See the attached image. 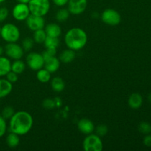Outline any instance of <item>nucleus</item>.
I'll list each match as a JSON object with an SVG mask.
<instances>
[{
    "instance_id": "31",
    "label": "nucleus",
    "mask_w": 151,
    "mask_h": 151,
    "mask_svg": "<svg viewBox=\"0 0 151 151\" xmlns=\"http://www.w3.org/2000/svg\"><path fill=\"white\" fill-rule=\"evenodd\" d=\"M42 106L43 107L46 109H52L56 106L55 100H52V99L50 98L45 99V100L43 101Z\"/></svg>"
},
{
    "instance_id": "11",
    "label": "nucleus",
    "mask_w": 151,
    "mask_h": 151,
    "mask_svg": "<svg viewBox=\"0 0 151 151\" xmlns=\"http://www.w3.org/2000/svg\"><path fill=\"white\" fill-rule=\"evenodd\" d=\"M26 24L30 30L34 32L38 29H44L45 19L44 16H38L30 14L26 19Z\"/></svg>"
},
{
    "instance_id": "33",
    "label": "nucleus",
    "mask_w": 151,
    "mask_h": 151,
    "mask_svg": "<svg viewBox=\"0 0 151 151\" xmlns=\"http://www.w3.org/2000/svg\"><path fill=\"white\" fill-rule=\"evenodd\" d=\"M18 75L16 73L13 72V71H10L6 75V79L10 82L11 83H16V81H18Z\"/></svg>"
},
{
    "instance_id": "6",
    "label": "nucleus",
    "mask_w": 151,
    "mask_h": 151,
    "mask_svg": "<svg viewBox=\"0 0 151 151\" xmlns=\"http://www.w3.org/2000/svg\"><path fill=\"white\" fill-rule=\"evenodd\" d=\"M121 15L114 9H106L101 14V20L106 24L116 26L121 22Z\"/></svg>"
},
{
    "instance_id": "27",
    "label": "nucleus",
    "mask_w": 151,
    "mask_h": 151,
    "mask_svg": "<svg viewBox=\"0 0 151 151\" xmlns=\"http://www.w3.org/2000/svg\"><path fill=\"white\" fill-rule=\"evenodd\" d=\"M138 130L142 134L147 135L151 133V125L147 122H142L139 125Z\"/></svg>"
},
{
    "instance_id": "26",
    "label": "nucleus",
    "mask_w": 151,
    "mask_h": 151,
    "mask_svg": "<svg viewBox=\"0 0 151 151\" xmlns=\"http://www.w3.org/2000/svg\"><path fill=\"white\" fill-rule=\"evenodd\" d=\"M34 41L32 38L29 37H27V38H24L22 43V47L23 48L24 51L29 52L34 47Z\"/></svg>"
},
{
    "instance_id": "17",
    "label": "nucleus",
    "mask_w": 151,
    "mask_h": 151,
    "mask_svg": "<svg viewBox=\"0 0 151 151\" xmlns=\"http://www.w3.org/2000/svg\"><path fill=\"white\" fill-rule=\"evenodd\" d=\"M75 57H76L75 51L68 48L62 51L59 55V60L63 63H69L75 60Z\"/></svg>"
},
{
    "instance_id": "12",
    "label": "nucleus",
    "mask_w": 151,
    "mask_h": 151,
    "mask_svg": "<svg viewBox=\"0 0 151 151\" xmlns=\"http://www.w3.org/2000/svg\"><path fill=\"white\" fill-rule=\"evenodd\" d=\"M78 128L82 134L88 135L94 132L95 126L91 120L86 118H83L78 121Z\"/></svg>"
},
{
    "instance_id": "37",
    "label": "nucleus",
    "mask_w": 151,
    "mask_h": 151,
    "mask_svg": "<svg viewBox=\"0 0 151 151\" xmlns=\"http://www.w3.org/2000/svg\"><path fill=\"white\" fill-rule=\"evenodd\" d=\"M4 47H2L1 45H0V56L2 55L3 53H4Z\"/></svg>"
},
{
    "instance_id": "5",
    "label": "nucleus",
    "mask_w": 151,
    "mask_h": 151,
    "mask_svg": "<svg viewBox=\"0 0 151 151\" xmlns=\"http://www.w3.org/2000/svg\"><path fill=\"white\" fill-rule=\"evenodd\" d=\"M83 148L85 151H102L103 141L97 134H88L83 142Z\"/></svg>"
},
{
    "instance_id": "32",
    "label": "nucleus",
    "mask_w": 151,
    "mask_h": 151,
    "mask_svg": "<svg viewBox=\"0 0 151 151\" xmlns=\"http://www.w3.org/2000/svg\"><path fill=\"white\" fill-rule=\"evenodd\" d=\"M9 15L8 9L5 7H0V23L4 22Z\"/></svg>"
},
{
    "instance_id": "13",
    "label": "nucleus",
    "mask_w": 151,
    "mask_h": 151,
    "mask_svg": "<svg viewBox=\"0 0 151 151\" xmlns=\"http://www.w3.org/2000/svg\"><path fill=\"white\" fill-rule=\"evenodd\" d=\"M60 60L56 56H51V57L44 59V68H45L47 70H48L51 73L57 72L60 67Z\"/></svg>"
},
{
    "instance_id": "28",
    "label": "nucleus",
    "mask_w": 151,
    "mask_h": 151,
    "mask_svg": "<svg viewBox=\"0 0 151 151\" xmlns=\"http://www.w3.org/2000/svg\"><path fill=\"white\" fill-rule=\"evenodd\" d=\"M15 114V111L11 106H6L1 111V116L5 119H10Z\"/></svg>"
},
{
    "instance_id": "3",
    "label": "nucleus",
    "mask_w": 151,
    "mask_h": 151,
    "mask_svg": "<svg viewBox=\"0 0 151 151\" xmlns=\"http://www.w3.org/2000/svg\"><path fill=\"white\" fill-rule=\"evenodd\" d=\"M20 30L14 24H5L1 27L0 37L7 43L17 42L20 38Z\"/></svg>"
},
{
    "instance_id": "40",
    "label": "nucleus",
    "mask_w": 151,
    "mask_h": 151,
    "mask_svg": "<svg viewBox=\"0 0 151 151\" xmlns=\"http://www.w3.org/2000/svg\"><path fill=\"white\" fill-rule=\"evenodd\" d=\"M0 35H1V26H0Z\"/></svg>"
},
{
    "instance_id": "24",
    "label": "nucleus",
    "mask_w": 151,
    "mask_h": 151,
    "mask_svg": "<svg viewBox=\"0 0 151 151\" xmlns=\"http://www.w3.org/2000/svg\"><path fill=\"white\" fill-rule=\"evenodd\" d=\"M70 16L69 10L66 8H60L55 13V19L59 22H64Z\"/></svg>"
},
{
    "instance_id": "15",
    "label": "nucleus",
    "mask_w": 151,
    "mask_h": 151,
    "mask_svg": "<svg viewBox=\"0 0 151 151\" xmlns=\"http://www.w3.org/2000/svg\"><path fill=\"white\" fill-rule=\"evenodd\" d=\"M13 90V83L7 79H0V99L4 98L11 93Z\"/></svg>"
},
{
    "instance_id": "25",
    "label": "nucleus",
    "mask_w": 151,
    "mask_h": 151,
    "mask_svg": "<svg viewBox=\"0 0 151 151\" xmlns=\"http://www.w3.org/2000/svg\"><path fill=\"white\" fill-rule=\"evenodd\" d=\"M44 47L46 48H55L57 49L60 44V41L58 38H54V37L47 36L45 41L44 42Z\"/></svg>"
},
{
    "instance_id": "2",
    "label": "nucleus",
    "mask_w": 151,
    "mask_h": 151,
    "mask_svg": "<svg viewBox=\"0 0 151 151\" xmlns=\"http://www.w3.org/2000/svg\"><path fill=\"white\" fill-rule=\"evenodd\" d=\"M64 41L67 48L74 51L81 50L86 45L87 33L80 27H72L65 34Z\"/></svg>"
},
{
    "instance_id": "7",
    "label": "nucleus",
    "mask_w": 151,
    "mask_h": 151,
    "mask_svg": "<svg viewBox=\"0 0 151 151\" xmlns=\"http://www.w3.org/2000/svg\"><path fill=\"white\" fill-rule=\"evenodd\" d=\"M26 63L31 70L38 71L44 68V58L42 54L32 52L27 55Z\"/></svg>"
},
{
    "instance_id": "35",
    "label": "nucleus",
    "mask_w": 151,
    "mask_h": 151,
    "mask_svg": "<svg viewBox=\"0 0 151 151\" xmlns=\"http://www.w3.org/2000/svg\"><path fill=\"white\" fill-rule=\"evenodd\" d=\"M143 143H144V145L146 147H151V135L150 134H147V135L144 137Z\"/></svg>"
},
{
    "instance_id": "14",
    "label": "nucleus",
    "mask_w": 151,
    "mask_h": 151,
    "mask_svg": "<svg viewBox=\"0 0 151 151\" xmlns=\"http://www.w3.org/2000/svg\"><path fill=\"white\" fill-rule=\"evenodd\" d=\"M44 30L47 36L54 37V38H59L62 32L60 25L56 23H50L47 24L44 27Z\"/></svg>"
},
{
    "instance_id": "34",
    "label": "nucleus",
    "mask_w": 151,
    "mask_h": 151,
    "mask_svg": "<svg viewBox=\"0 0 151 151\" xmlns=\"http://www.w3.org/2000/svg\"><path fill=\"white\" fill-rule=\"evenodd\" d=\"M69 0H52V2L55 5L58 7H63L68 4Z\"/></svg>"
},
{
    "instance_id": "30",
    "label": "nucleus",
    "mask_w": 151,
    "mask_h": 151,
    "mask_svg": "<svg viewBox=\"0 0 151 151\" xmlns=\"http://www.w3.org/2000/svg\"><path fill=\"white\" fill-rule=\"evenodd\" d=\"M7 125L6 122V119L4 117L0 116V138L4 136V134L7 132Z\"/></svg>"
},
{
    "instance_id": "29",
    "label": "nucleus",
    "mask_w": 151,
    "mask_h": 151,
    "mask_svg": "<svg viewBox=\"0 0 151 151\" xmlns=\"http://www.w3.org/2000/svg\"><path fill=\"white\" fill-rule=\"evenodd\" d=\"M94 131H95L96 134H97L99 137H104V136H106L108 134L109 129H108V127L106 125L101 124V125H97L95 128V129H94Z\"/></svg>"
},
{
    "instance_id": "23",
    "label": "nucleus",
    "mask_w": 151,
    "mask_h": 151,
    "mask_svg": "<svg viewBox=\"0 0 151 151\" xmlns=\"http://www.w3.org/2000/svg\"><path fill=\"white\" fill-rule=\"evenodd\" d=\"M47 37V35L44 29H41L34 31L32 39H33L34 42L36 44H44Z\"/></svg>"
},
{
    "instance_id": "22",
    "label": "nucleus",
    "mask_w": 151,
    "mask_h": 151,
    "mask_svg": "<svg viewBox=\"0 0 151 151\" xmlns=\"http://www.w3.org/2000/svg\"><path fill=\"white\" fill-rule=\"evenodd\" d=\"M26 69V65L24 61L21 59L19 60H14L13 63H11V71L16 73L17 75L23 73Z\"/></svg>"
},
{
    "instance_id": "19",
    "label": "nucleus",
    "mask_w": 151,
    "mask_h": 151,
    "mask_svg": "<svg viewBox=\"0 0 151 151\" xmlns=\"http://www.w3.org/2000/svg\"><path fill=\"white\" fill-rule=\"evenodd\" d=\"M51 87L55 92H61L65 88V83L60 77H55L51 80Z\"/></svg>"
},
{
    "instance_id": "16",
    "label": "nucleus",
    "mask_w": 151,
    "mask_h": 151,
    "mask_svg": "<svg viewBox=\"0 0 151 151\" xmlns=\"http://www.w3.org/2000/svg\"><path fill=\"white\" fill-rule=\"evenodd\" d=\"M143 98L139 93H133L128 98V106L133 109H138L142 106Z\"/></svg>"
},
{
    "instance_id": "8",
    "label": "nucleus",
    "mask_w": 151,
    "mask_h": 151,
    "mask_svg": "<svg viewBox=\"0 0 151 151\" xmlns=\"http://www.w3.org/2000/svg\"><path fill=\"white\" fill-rule=\"evenodd\" d=\"M4 50L6 56L12 60L22 59L24 52L22 46L16 44V42L7 43L4 47Z\"/></svg>"
},
{
    "instance_id": "21",
    "label": "nucleus",
    "mask_w": 151,
    "mask_h": 151,
    "mask_svg": "<svg viewBox=\"0 0 151 151\" xmlns=\"http://www.w3.org/2000/svg\"><path fill=\"white\" fill-rule=\"evenodd\" d=\"M20 142V138L18 134L10 132L6 137V143L10 148H15L17 147Z\"/></svg>"
},
{
    "instance_id": "36",
    "label": "nucleus",
    "mask_w": 151,
    "mask_h": 151,
    "mask_svg": "<svg viewBox=\"0 0 151 151\" xmlns=\"http://www.w3.org/2000/svg\"><path fill=\"white\" fill-rule=\"evenodd\" d=\"M19 3H23V4H28L30 0H17Z\"/></svg>"
},
{
    "instance_id": "1",
    "label": "nucleus",
    "mask_w": 151,
    "mask_h": 151,
    "mask_svg": "<svg viewBox=\"0 0 151 151\" xmlns=\"http://www.w3.org/2000/svg\"><path fill=\"white\" fill-rule=\"evenodd\" d=\"M32 125L33 118L30 114L25 111L15 112L9 122L10 132L15 133L19 136L27 134L32 129Z\"/></svg>"
},
{
    "instance_id": "20",
    "label": "nucleus",
    "mask_w": 151,
    "mask_h": 151,
    "mask_svg": "<svg viewBox=\"0 0 151 151\" xmlns=\"http://www.w3.org/2000/svg\"><path fill=\"white\" fill-rule=\"evenodd\" d=\"M51 72H49L45 68L39 69L37 71L36 78L39 82L42 83H46L51 81Z\"/></svg>"
},
{
    "instance_id": "10",
    "label": "nucleus",
    "mask_w": 151,
    "mask_h": 151,
    "mask_svg": "<svg viewBox=\"0 0 151 151\" xmlns=\"http://www.w3.org/2000/svg\"><path fill=\"white\" fill-rule=\"evenodd\" d=\"M68 10L70 14L81 15L83 13L88 5L87 0H69L68 1Z\"/></svg>"
},
{
    "instance_id": "38",
    "label": "nucleus",
    "mask_w": 151,
    "mask_h": 151,
    "mask_svg": "<svg viewBox=\"0 0 151 151\" xmlns=\"http://www.w3.org/2000/svg\"><path fill=\"white\" fill-rule=\"evenodd\" d=\"M148 100L151 103V93L148 95Z\"/></svg>"
},
{
    "instance_id": "18",
    "label": "nucleus",
    "mask_w": 151,
    "mask_h": 151,
    "mask_svg": "<svg viewBox=\"0 0 151 151\" xmlns=\"http://www.w3.org/2000/svg\"><path fill=\"white\" fill-rule=\"evenodd\" d=\"M11 71V62L7 57L0 56V77L6 76Z\"/></svg>"
},
{
    "instance_id": "4",
    "label": "nucleus",
    "mask_w": 151,
    "mask_h": 151,
    "mask_svg": "<svg viewBox=\"0 0 151 151\" xmlns=\"http://www.w3.org/2000/svg\"><path fill=\"white\" fill-rule=\"evenodd\" d=\"M27 4L30 13L35 16H44L50 11V0H30Z\"/></svg>"
},
{
    "instance_id": "39",
    "label": "nucleus",
    "mask_w": 151,
    "mask_h": 151,
    "mask_svg": "<svg viewBox=\"0 0 151 151\" xmlns=\"http://www.w3.org/2000/svg\"><path fill=\"white\" fill-rule=\"evenodd\" d=\"M4 1H6V0H0V3H2V2H4Z\"/></svg>"
},
{
    "instance_id": "9",
    "label": "nucleus",
    "mask_w": 151,
    "mask_h": 151,
    "mask_svg": "<svg viewBox=\"0 0 151 151\" xmlns=\"http://www.w3.org/2000/svg\"><path fill=\"white\" fill-rule=\"evenodd\" d=\"M30 14V10L27 4L18 3L13 7L12 10V16L14 18L15 20L18 22L26 21V19Z\"/></svg>"
}]
</instances>
